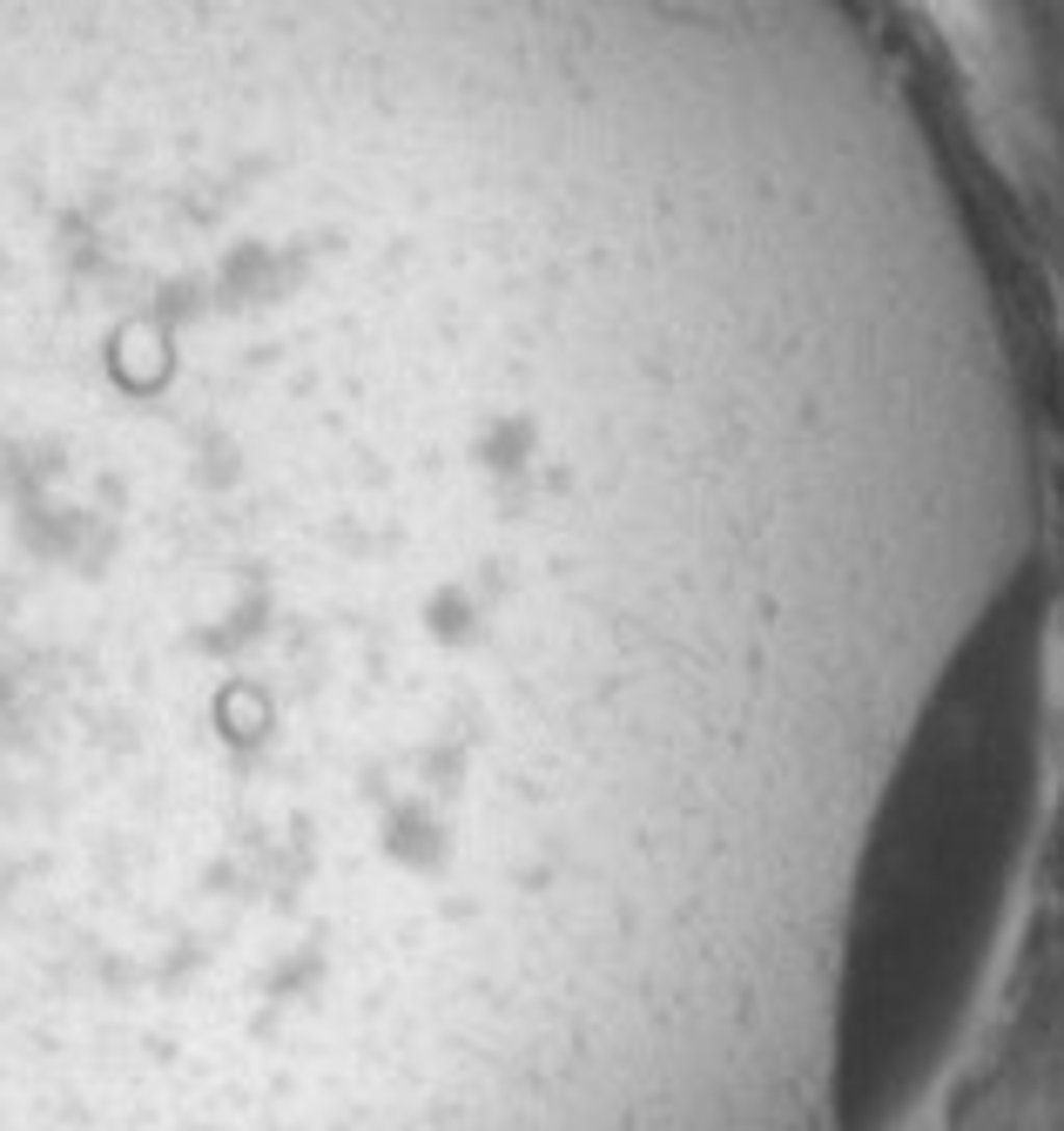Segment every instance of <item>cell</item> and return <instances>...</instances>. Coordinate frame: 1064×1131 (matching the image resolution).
Returning <instances> with one entry per match:
<instances>
[{"label": "cell", "instance_id": "obj_1", "mask_svg": "<svg viewBox=\"0 0 1064 1131\" xmlns=\"http://www.w3.org/2000/svg\"><path fill=\"white\" fill-rule=\"evenodd\" d=\"M323 438H337V432H323ZM323 438H296V445H323ZM263 452H290V445H263ZM230 458H257V452H230ZM203 465H223V458H203ZM176 471H189V465H176ZM149 479H162V471H149ZM122 485H135V479H122ZM95 492H108V485H95ZM75 498H88V492H75ZM54 506H68V498H54Z\"/></svg>", "mask_w": 1064, "mask_h": 1131}]
</instances>
